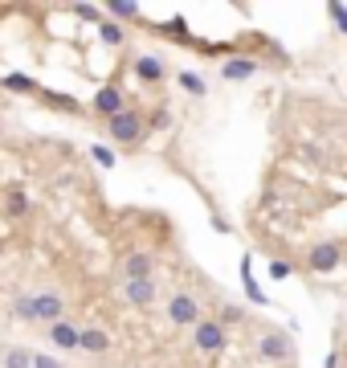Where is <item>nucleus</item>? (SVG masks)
Returning a JSON list of instances; mask_svg holds the SVG:
<instances>
[{
	"label": "nucleus",
	"mask_w": 347,
	"mask_h": 368,
	"mask_svg": "<svg viewBox=\"0 0 347 368\" xmlns=\"http://www.w3.org/2000/svg\"><path fill=\"white\" fill-rule=\"evenodd\" d=\"M323 368H339V348H335V352L327 356V364H323Z\"/></svg>",
	"instance_id": "nucleus-32"
},
{
	"label": "nucleus",
	"mask_w": 347,
	"mask_h": 368,
	"mask_svg": "<svg viewBox=\"0 0 347 368\" xmlns=\"http://www.w3.org/2000/svg\"><path fill=\"white\" fill-rule=\"evenodd\" d=\"M106 135L115 139L119 148H131V144H139V139L148 135V119L127 107V111H119L115 119H106Z\"/></svg>",
	"instance_id": "nucleus-1"
},
{
	"label": "nucleus",
	"mask_w": 347,
	"mask_h": 368,
	"mask_svg": "<svg viewBox=\"0 0 347 368\" xmlns=\"http://www.w3.org/2000/svg\"><path fill=\"white\" fill-rule=\"evenodd\" d=\"M216 323H221V328H225V323H241V307H221V319H216Z\"/></svg>",
	"instance_id": "nucleus-29"
},
{
	"label": "nucleus",
	"mask_w": 347,
	"mask_h": 368,
	"mask_svg": "<svg viewBox=\"0 0 347 368\" xmlns=\"http://www.w3.org/2000/svg\"><path fill=\"white\" fill-rule=\"evenodd\" d=\"M29 368H66L57 356H45V352H33V360H29Z\"/></svg>",
	"instance_id": "nucleus-26"
},
{
	"label": "nucleus",
	"mask_w": 347,
	"mask_h": 368,
	"mask_svg": "<svg viewBox=\"0 0 347 368\" xmlns=\"http://www.w3.org/2000/svg\"><path fill=\"white\" fill-rule=\"evenodd\" d=\"M45 335H50L53 348H62V352H74V348H78V323H74V319H57V323H50V328H45Z\"/></svg>",
	"instance_id": "nucleus-11"
},
{
	"label": "nucleus",
	"mask_w": 347,
	"mask_h": 368,
	"mask_svg": "<svg viewBox=\"0 0 347 368\" xmlns=\"http://www.w3.org/2000/svg\"><path fill=\"white\" fill-rule=\"evenodd\" d=\"M290 274H294V266H290V262H270V278H278V283H286Z\"/></svg>",
	"instance_id": "nucleus-28"
},
{
	"label": "nucleus",
	"mask_w": 347,
	"mask_h": 368,
	"mask_svg": "<svg viewBox=\"0 0 347 368\" xmlns=\"http://www.w3.org/2000/svg\"><path fill=\"white\" fill-rule=\"evenodd\" d=\"M74 13L82 21H94V25H99V9H94V4H74Z\"/></svg>",
	"instance_id": "nucleus-30"
},
{
	"label": "nucleus",
	"mask_w": 347,
	"mask_h": 368,
	"mask_svg": "<svg viewBox=\"0 0 347 368\" xmlns=\"http://www.w3.org/2000/svg\"><path fill=\"white\" fill-rule=\"evenodd\" d=\"M258 70H262V62H258L253 53H229L225 66H221V78H225V82H249Z\"/></svg>",
	"instance_id": "nucleus-5"
},
{
	"label": "nucleus",
	"mask_w": 347,
	"mask_h": 368,
	"mask_svg": "<svg viewBox=\"0 0 347 368\" xmlns=\"http://www.w3.org/2000/svg\"><path fill=\"white\" fill-rule=\"evenodd\" d=\"M167 123H172V111H167V107H160V111H155V119H151V127H167Z\"/></svg>",
	"instance_id": "nucleus-31"
},
{
	"label": "nucleus",
	"mask_w": 347,
	"mask_h": 368,
	"mask_svg": "<svg viewBox=\"0 0 347 368\" xmlns=\"http://www.w3.org/2000/svg\"><path fill=\"white\" fill-rule=\"evenodd\" d=\"M135 74H139V82L155 86V82H164L167 78V66L155 58V53H139V58H135Z\"/></svg>",
	"instance_id": "nucleus-13"
},
{
	"label": "nucleus",
	"mask_w": 347,
	"mask_h": 368,
	"mask_svg": "<svg viewBox=\"0 0 347 368\" xmlns=\"http://www.w3.org/2000/svg\"><path fill=\"white\" fill-rule=\"evenodd\" d=\"M4 213H9V217H25V213H29V193H25L21 184L9 188V197H4Z\"/></svg>",
	"instance_id": "nucleus-19"
},
{
	"label": "nucleus",
	"mask_w": 347,
	"mask_h": 368,
	"mask_svg": "<svg viewBox=\"0 0 347 368\" xmlns=\"http://www.w3.org/2000/svg\"><path fill=\"white\" fill-rule=\"evenodd\" d=\"M192 344H197V352H204V356H216V352H225V328H221L216 319H197Z\"/></svg>",
	"instance_id": "nucleus-3"
},
{
	"label": "nucleus",
	"mask_w": 347,
	"mask_h": 368,
	"mask_svg": "<svg viewBox=\"0 0 347 368\" xmlns=\"http://www.w3.org/2000/svg\"><path fill=\"white\" fill-rule=\"evenodd\" d=\"M78 348L90 352V356H106V352L115 348V340L102 332V328H78Z\"/></svg>",
	"instance_id": "nucleus-12"
},
{
	"label": "nucleus",
	"mask_w": 347,
	"mask_h": 368,
	"mask_svg": "<svg viewBox=\"0 0 347 368\" xmlns=\"http://www.w3.org/2000/svg\"><path fill=\"white\" fill-rule=\"evenodd\" d=\"M41 102L53 107V111H66V115H78V111H82V102L74 99V94H62V90H41Z\"/></svg>",
	"instance_id": "nucleus-17"
},
{
	"label": "nucleus",
	"mask_w": 347,
	"mask_h": 368,
	"mask_svg": "<svg viewBox=\"0 0 347 368\" xmlns=\"http://www.w3.org/2000/svg\"><path fill=\"white\" fill-rule=\"evenodd\" d=\"M0 86H4V90H13V94H41V86H37V78H29V74H21V70H13V74H4V78H0Z\"/></svg>",
	"instance_id": "nucleus-16"
},
{
	"label": "nucleus",
	"mask_w": 347,
	"mask_h": 368,
	"mask_svg": "<svg viewBox=\"0 0 347 368\" xmlns=\"http://www.w3.org/2000/svg\"><path fill=\"white\" fill-rule=\"evenodd\" d=\"M99 37L102 45H111V50H123V41H127V29L115 25V21H99Z\"/></svg>",
	"instance_id": "nucleus-20"
},
{
	"label": "nucleus",
	"mask_w": 347,
	"mask_h": 368,
	"mask_svg": "<svg viewBox=\"0 0 347 368\" xmlns=\"http://www.w3.org/2000/svg\"><path fill=\"white\" fill-rule=\"evenodd\" d=\"M327 13H331V25H335L339 33H347V9H343V4H331Z\"/></svg>",
	"instance_id": "nucleus-27"
},
{
	"label": "nucleus",
	"mask_w": 347,
	"mask_h": 368,
	"mask_svg": "<svg viewBox=\"0 0 347 368\" xmlns=\"http://www.w3.org/2000/svg\"><path fill=\"white\" fill-rule=\"evenodd\" d=\"M200 315V303L188 295V291H176L172 299H167V323H176V328H197Z\"/></svg>",
	"instance_id": "nucleus-2"
},
{
	"label": "nucleus",
	"mask_w": 347,
	"mask_h": 368,
	"mask_svg": "<svg viewBox=\"0 0 347 368\" xmlns=\"http://www.w3.org/2000/svg\"><path fill=\"white\" fill-rule=\"evenodd\" d=\"M106 13H111V21H115V25L143 17V9H139V4H131V0H106Z\"/></svg>",
	"instance_id": "nucleus-18"
},
{
	"label": "nucleus",
	"mask_w": 347,
	"mask_h": 368,
	"mask_svg": "<svg viewBox=\"0 0 347 368\" xmlns=\"http://www.w3.org/2000/svg\"><path fill=\"white\" fill-rule=\"evenodd\" d=\"M241 286H246L249 303H258V307H270V295H265L262 286H258V278H253V258H241Z\"/></svg>",
	"instance_id": "nucleus-14"
},
{
	"label": "nucleus",
	"mask_w": 347,
	"mask_h": 368,
	"mask_svg": "<svg viewBox=\"0 0 347 368\" xmlns=\"http://www.w3.org/2000/svg\"><path fill=\"white\" fill-rule=\"evenodd\" d=\"M94 111H99L102 119H115L119 111H127V90L123 86H102L99 94H94Z\"/></svg>",
	"instance_id": "nucleus-8"
},
{
	"label": "nucleus",
	"mask_w": 347,
	"mask_h": 368,
	"mask_svg": "<svg viewBox=\"0 0 347 368\" xmlns=\"http://www.w3.org/2000/svg\"><path fill=\"white\" fill-rule=\"evenodd\" d=\"M258 356L270 360V364H278V360H290V356H294V344L282 332H265L262 340H258Z\"/></svg>",
	"instance_id": "nucleus-7"
},
{
	"label": "nucleus",
	"mask_w": 347,
	"mask_h": 368,
	"mask_svg": "<svg viewBox=\"0 0 347 368\" xmlns=\"http://www.w3.org/2000/svg\"><path fill=\"white\" fill-rule=\"evenodd\" d=\"M339 262H343V246L339 242H319L311 250V258H307V266L314 274H331V270H339Z\"/></svg>",
	"instance_id": "nucleus-6"
},
{
	"label": "nucleus",
	"mask_w": 347,
	"mask_h": 368,
	"mask_svg": "<svg viewBox=\"0 0 347 368\" xmlns=\"http://www.w3.org/2000/svg\"><path fill=\"white\" fill-rule=\"evenodd\" d=\"M29 360H33L29 348H9L4 352V368H29Z\"/></svg>",
	"instance_id": "nucleus-22"
},
{
	"label": "nucleus",
	"mask_w": 347,
	"mask_h": 368,
	"mask_svg": "<svg viewBox=\"0 0 347 368\" xmlns=\"http://www.w3.org/2000/svg\"><path fill=\"white\" fill-rule=\"evenodd\" d=\"M180 90H188L192 99H204V94H209V82H204L200 74H192V70H180Z\"/></svg>",
	"instance_id": "nucleus-21"
},
{
	"label": "nucleus",
	"mask_w": 347,
	"mask_h": 368,
	"mask_svg": "<svg viewBox=\"0 0 347 368\" xmlns=\"http://www.w3.org/2000/svg\"><path fill=\"white\" fill-rule=\"evenodd\" d=\"M90 156L99 160V168H115V164H119V160H115V151H111V148H102V144H94V148H90Z\"/></svg>",
	"instance_id": "nucleus-25"
},
{
	"label": "nucleus",
	"mask_w": 347,
	"mask_h": 368,
	"mask_svg": "<svg viewBox=\"0 0 347 368\" xmlns=\"http://www.w3.org/2000/svg\"><path fill=\"white\" fill-rule=\"evenodd\" d=\"M200 53H209V58H229L233 45H225V41H197Z\"/></svg>",
	"instance_id": "nucleus-24"
},
{
	"label": "nucleus",
	"mask_w": 347,
	"mask_h": 368,
	"mask_svg": "<svg viewBox=\"0 0 347 368\" xmlns=\"http://www.w3.org/2000/svg\"><path fill=\"white\" fill-rule=\"evenodd\" d=\"M13 315H17L21 323H37V319H33V303H29V295H17V299H13Z\"/></svg>",
	"instance_id": "nucleus-23"
},
{
	"label": "nucleus",
	"mask_w": 347,
	"mask_h": 368,
	"mask_svg": "<svg viewBox=\"0 0 347 368\" xmlns=\"http://www.w3.org/2000/svg\"><path fill=\"white\" fill-rule=\"evenodd\" d=\"M155 274V258L148 250H135L123 258V283H135V278H151Z\"/></svg>",
	"instance_id": "nucleus-9"
},
{
	"label": "nucleus",
	"mask_w": 347,
	"mask_h": 368,
	"mask_svg": "<svg viewBox=\"0 0 347 368\" xmlns=\"http://www.w3.org/2000/svg\"><path fill=\"white\" fill-rule=\"evenodd\" d=\"M29 303H33V319L37 323H57V319H66V303H62V295L57 291H37V295H29Z\"/></svg>",
	"instance_id": "nucleus-4"
},
{
	"label": "nucleus",
	"mask_w": 347,
	"mask_h": 368,
	"mask_svg": "<svg viewBox=\"0 0 347 368\" xmlns=\"http://www.w3.org/2000/svg\"><path fill=\"white\" fill-rule=\"evenodd\" d=\"M155 33H164L167 41H180V45H197V33L188 29L184 17H172V21H164V25H155Z\"/></svg>",
	"instance_id": "nucleus-15"
},
{
	"label": "nucleus",
	"mask_w": 347,
	"mask_h": 368,
	"mask_svg": "<svg viewBox=\"0 0 347 368\" xmlns=\"http://www.w3.org/2000/svg\"><path fill=\"white\" fill-rule=\"evenodd\" d=\"M123 299L131 303V307H151V303L160 299L155 278H135V283H123Z\"/></svg>",
	"instance_id": "nucleus-10"
}]
</instances>
